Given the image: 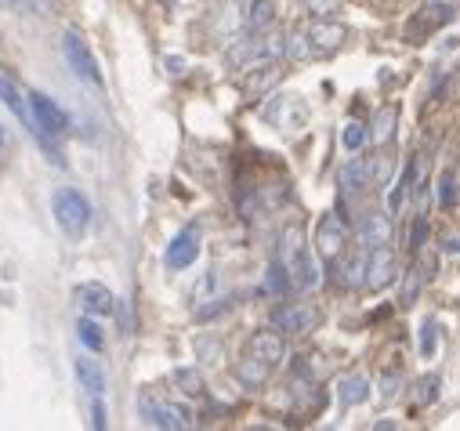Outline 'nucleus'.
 I'll return each mask as SVG.
<instances>
[{
    "mask_svg": "<svg viewBox=\"0 0 460 431\" xmlns=\"http://www.w3.org/2000/svg\"><path fill=\"white\" fill-rule=\"evenodd\" d=\"M349 44V26L337 19H308L301 30L287 33V55L297 62L308 58H330Z\"/></svg>",
    "mask_w": 460,
    "mask_h": 431,
    "instance_id": "obj_1",
    "label": "nucleus"
},
{
    "mask_svg": "<svg viewBox=\"0 0 460 431\" xmlns=\"http://www.w3.org/2000/svg\"><path fill=\"white\" fill-rule=\"evenodd\" d=\"M279 265L287 268L294 290L308 294V290L319 286V265H315L312 247H308V240H305V229H301L297 222H290V225L283 229V236H279Z\"/></svg>",
    "mask_w": 460,
    "mask_h": 431,
    "instance_id": "obj_2",
    "label": "nucleus"
},
{
    "mask_svg": "<svg viewBox=\"0 0 460 431\" xmlns=\"http://www.w3.org/2000/svg\"><path fill=\"white\" fill-rule=\"evenodd\" d=\"M26 98H30V113H33V124H37V131H40V145H44V153L55 156V163L62 167L66 160H62V153L51 145V138H62V135L69 131V117L62 113V105H58V101H51V98L40 94V91H26Z\"/></svg>",
    "mask_w": 460,
    "mask_h": 431,
    "instance_id": "obj_3",
    "label": "nucleus"
},
{
    "mask_svg": "<svg viewBox=\"0 0 460 431\" xmlns=\"http://www.w3.org/2000/svg\"><path fill=\"white\" fill-rule=\"evenodd\" d=\"M265 124H272L279 135H297L308 128L312 120V110H308V101L301 94H272L265 101V110H261Z\"/></svg>",
    "mask_w": 460,
    "mask_h": 431,
    "instance_id": "obj_4",
    "label": "nucleus"
},
{
    "mask_svg": "<svg viewBox=\"0 0 460 431\" xmlns=\"http://www.w3.org/2000/svg\"><path fill=\"white\" fill-rule=\"evenodd\" d=\"M51 210H55V222L58 229L69 236V240H80L91 225V203L80 189H58L55 199H51Z\"/></svg>",
    "mask_w": 460,
    "mask_h": 431,
    "instance_id": "obj_5",
    "label": "nucleus"
},
{
    "mask_svg": "<svg viewBox=\"0 0 460 431\" xmlns=\"http://www.w3.org/2000/svg\"><path fill=\"white\" fill-rule=\"evenodd\" d=\"M138 413L146 417V424L164 427V431H185V427L196 424V417H192L189 406L171 402V399H156V395H149V391L138 395Z\"/></svg>",
    "mask_w": 460,
    "mask_h": 431,
    "instance_id": "obj_6",
    "label": "nucleus"
},
{
    "mask_svg": "<svg viewBox=\"0 0 460 431\" xmlns=\"http://www.w3.org/2000/svg\"><path fill=\"white\" fill-rule=\"evenodd\" d=\"M456 15V0H424V8L413 15V22L406 26V40L410 44H424L431 33H438L449 19Z\"/></svg>",
    "mask_w": 460,
    "mask_h": 431,
    "instance_id": "obj_7",
    "label": "nucleus"
},
{
    "mask_svg": "<svg viewBox=\"0 0 460 431\" xmlns=\"http://www.w3.org/2000/svg\"><path fill=\"white\" fill-rule=\"evenodd\" d=\"M319 319H323L319 304H312V301H290V304H279L272 312V327L279 334H312L319 327Z\"/></svg>",
    "mask_w": 460,
    "mask_h": 431,
    "instance_id": "obj_8",
    "label": "nucleus"
},
{
    "mask_svg": "<svg viewBox=\"0 0 460 431\" xmlns=\"http://www.w3.org/2000/svg\"><path fill=\"white\" fill-rule=\"evenodd\" d=\"M349 247V225H344L341 214H323L315 225V251L323 261H337Z\"/></svg>",
    "mask_w": 460,
    "mask_h": 431,
    "instance_id": "obj_9",
    "label": "nucleus"
},
{
    "mask_svg": "<svg viewBox=\"0 0 460 431\" xmlns=\"http://www.w3.org/2000/svg\"><path fill=\"white\" fill-rule=\"evenodd\" d=\"M62 55H66V62H69V69L80 76V80H87V84H102V73H98V58H94V51L87 48V40L76 33V30H69L66 33V40H62Z\"/></svg>",
    "mask_w": 460,
    "mask_h": 431,
    "instance_id": "obj_10",
    "label": "nucleus"
},
{
    "mask_svg": "<svg viewBox=\"0 0 460 431\" xmlns=\"http://www.w3.org/2000/svg\"><path fill=\"white\" fill-rule=\"evenodd\" d=\"M199 247H203V233H199V225L196 222H189L171 243H167V254H164V265L171 268V272H185L196 258H199Z\"/></svg>",
    "mask_w": 460,
    "mask_h": 431,
    "instance_id": "obj_11",
    "label": "nucleus"
},
{
    "mask_svg": "<svg viewBox=\"0 0 460 431\" xmlns=\"http://www.w3.org/2000/svg\"><path fill=\"white\" fill-rule=\"evenodd\" d=\"M395 279H399V258H395L392 243H388V247H370L363 283H367L370 290H385V286H392Z\"/></svg>",
    "mask_w": 460,
    "mask_h": 431,
    "instance_id": "obj_12",
    "label": "nucleus"
},
{
    "mask_svg": "<svg viewBox=\"0 0 460 431\" xmlns=\"http://www.w3.org/2000/svg\"><path fill=\"white\" fill-rule=\"evenodd\" d=\"M0 101H4L8 105V110L26 124V131L40 142V131H37V124H33V113H30V98L22 94V87L15 84V76L4 69V66H0Z\"/></svg>",
    "mask_w": 460,
    "mask_h": 431,
    "instance_id": "obj_13",
    "label": "nucleus"
},
{
    "mask_svg": "<svg viewBox=\"0 0 460 431\" xmlns=\"http://www.w3.org/2000/svg\"><path fill=\"white\" fill-rule=\"evenodd\" d=\"M283 76L279 69V58H254V62H243V91L247 94H265L269 87H276Z\"/></svg>",
    "mask_w": 460,
    "mask_h": 431,
    "instance_id": "obj_14",
    "label": "nucleus"
},
{
    "mask_svg": "<svg viewBox=\"0 0 460 431\" xmlns=\"http://www.w3.org/2000/svg\"><path fill=\"white\" fill-rule=\"evenodd\" d=\"M247 356H254V359H261V363H269L272 370L287 359V334H279L276 327H269V330H258L251 341H247Z\"/></svg>",
    "mask_w": 460,
    "mask_h": 431,
    "instance_id": "obj_15",
    "label": "nucleus"
},
{
    "mask_svg": "<svg viewBox=\"0 0 460 431\" xmlns=\"http://www.w3.org/2000/svg\"><path fill=\"white\" fill-rule=\"evenodd\" d=\"M73 304L84 312V315H109L112 308H117V297L109 294V286H102V283H80L76 290H73Z\"/></svg>",
    "mask_w": 460,
    "mask_h": 431,
    "instance_id": "obj_16",
    "label": "nucleus"
},
{
    "mask_svg": "<svg viewBox=\"0 0 460 431\" xmlns=\"http://www.w3.org/2000/svg\"><path fill=\"white\" fill-rule=\"evenodd\" d=\"M395 236V225H392V214L388 210H370L367 218L359 222V240L363 247H388Z\"/></svg>",
    "mask_w": 460,
    "mask_h": 431,
    "instance_id": "obj_17",
    "label": "nucleus"
},
{
    "mask_svg": "<svg viewBox=\"0 0 460 431\" xmlns=\"http://www.w3.org/2000/svg\"><path fill=\"white\" fill-rule=\"evenodd\" d=\"M352 156H356V160H344L341 171H337V189H341L344 196H363L367 185H370L367 156H359V153H352Z\"/></svg>",
    "mask_w": 460,
    "mask_h": 431,
    "instance_id": "obj_18",
    "label": "nucleus"
},
{
    "mask_svg": "<svg viewBox=\"0 0 460 431\" xmlns=\"http://www.w3.org/2000/svg\"><path fill=\"white\" fill-rule=\"evenodd\" d=\"M337 399H341V406H363L370 399V377L367 374H344L337 381Z\"/></svg>",
    "mask_w": 460,
    "mask_h": 431,
    "instance_id": "obj_19",
    "label": "nucleus"
},
{
    "mask_svg": "<svg viewBox=\"0 0 460 431\" xmlns=\"http://www.w3.org/2000/svg\"><path fill=\"white\" fill-rule=\"evenodd\" d=\"M395 124H399V110H395V105H381V110L374 113V124L367 128V142L388 145L395 138Z\"/></svg>",
    "mask_w": 460,
    "mask_h": 431,
    "instance_id": "obj_20",
    "label": "nucleus"
},
{
    "mask_svg": "<svg viewBox=\"0 0 460 431\" xmlns=\"http://www.w3.org/2000/svg\"><path fill=\"white\" fill-rule=\"evenodd\" d=\"M73 370H76V381H80V388H84L91 399H94V395L102 399V391H105V370H102V363H94L91 356H80Z\"/></svg>",
    "mask_w": 460,
    "mask_h": 431,
    "instance_id": "obj_21",
    "label": "nucleus"
},
{
    "mask_svg": "<svg viewBox=\"0 0 460 431\" xmlns=\"http://www.w3.org/2000/svg\"><path fill=\"white\" fill-rule=\"evenodd\" d=\"M276 26V0H251L247 15H243V30L247 33H265Z\"/></svg>",
    "mask_w": 460,
    "mask_h": 431,
    "instance_id": "obj_22",
    "label": "nucleus"
},
{
    "mask_svg": "<svg viewBox=\"0 0 460 431\" xmlns=\"http://www.w3.org/2000/svg\"><path fill=\"white\" fill-rule=\"evenodd\" d=\"M269 374H272V366L261 363V359H254V356H247V359L236 366V377H240L247 388H261V384L269 381Z\"/></svg>",
    "mask_w": 460,
    "mask_h": 431,
    "instance_id": "obj_23",
    "label": "nucleus"
},
{
    "mask_svg": "<svg viewBox=\"0 0 460 431\" xmlns=\"http://www.w3.org/2000/svg\"><path fill=\"white\" fill-rule=\"evenodd\" d=\"M367 174H370V185H385L392 178V156L385 145H377L370 156H367Z\"/></svg>",
    "mask_w": 460,
    "mask_h": 431,
    "instance_id": "obj_24",
    "label": "nucleus"
},
{
    "mask_svg": "<svg viewBox=\"0 0 460 431\" xmlns=\"http://www.w3.org/2000/svg\"><path fill=\"white\" fill-rule=\"evenodd\" d=\"M76 338H80V345L91 348V352H102V348H105V338H102V327L94 322V315H80V319H76Z\"/></svg>",
    "mask_w": 460,
    "mask_h": 431,
    "instance_id": "obj_25",
    "label": "nucleus"
},
{
    "mask_svg": "<svg viewBox=\"0 0 460 431\" xmlns=\"http://www.w3.org/2000/svg\"><path fill=\"white\" fill-rule=\"evenodd\" d=\"M344 8V0H301V12L308 19H337Z\"/></svg>",
    "mask_w": 460,
    "mask_h": 431,
    "instance_id": "obj_26",
    "label": "nucleus"
},
{
    "mask_svg": "<svg viewBox=\"0 0 460 431\" xmlns=\"http://www.w3.org/2000/svg\"><path fill=\"white\" fill-rule=\"evenodd\" d=\"M341 145L349 149V153H359L363 145H367V128L359 124V120H352V124H344V131H341Z\"/></svg>",
    "mask_w": 460,
    "mask_h": 431,
    "instance_id": "obj_27",
    "label": "nucleus"
},
{
    "mask_svg": "<svg viewBox=\"0 0 460 431\" xmlns=\"http://www.w3.org/2000/svg\"><path fill=\"white\" fill-rule=\"evenodd\" d=\"M363 272H367V254L349 258V261L341 265V283H344V286H359V283H363Z\"/></svg>",
    "mask_w": 460,
    "mask_h": 431,
    "instance_id": "obj_28",
    "label": "nucleus"
},
{
    "mask_svg": "<svg viewBox=\"0 0 460 431\" xmlns=\"http://www.w3.org/2000/svg\"><path fill=\"white\" fill-rule=\"evenodd\" d=\"M174 384L185 388V395H192V399L203 395V377H199L196 370H189V366H185V370H174Z\"/></svg>",
    "mask_w": 460,
    "mask_h": 431,
    "instance_id": "obj_29",
    "label": "nucleus"
},
{
    "mask_svg": "<svg viewBox=\"0 0 460 431\" xmlns=\"http://www.w3.org/2000/svg\"><path fill=\"white\" fill-rule=\"evenodd\" d=\"M438 388H442V381H438L435 374L420 377V381H417V406H431V402L438 399Z\"/></svg>",
    "mask_w": 460,
    "mask_h": 431,
    "instance_id": "obj_30",
    "label": "nucleus"
},
{
    "mask_svg": "<svg viewBox=\"0 0 460 431\" xmlns=\"http://www.w3.org/2000/svg\"><path fill=\"white\" fill-rule=\"evenodd\" d=\"M435 341H438V322H435V319H424V322H420V356H424V359L435 356Z\"/></svg>",
    "mask_w": 460,
    "mask_h": 431,
    "instance_id": "obj_31",
    "label": "nucleus"
},
{
    "mask_svg": "<svg viewBox=\"0 0 460 431\" xmlns=\"http://www.w3.org/2000/svg\"><path fill=\"white\" fill-rule=\"evenodd\" d=\"M453 185H456V178H453V171H446L442 181H438V203H442V207H453V199H456Z\"/></svg>",
    "mask_w": 460,
    "mask_h": 431,
    "instance_id": "obj_32",
    "label": "nucleus"
},
{
    "mask_svg": "<svg viewBox=\"0 0 460 431\" xmlns=\"http://www.w3.org/2000/svg\"><path fill=\"white\" fill-rule=\"evenodd\" d=\"M91 417H94V420H91L94 427H105V409H102V402H98V395H94V409H91Z\"/></svg>",
    "mask_w": 460,
    "mask_h": 431,
    "instance_id": "obj_33",
    "label": "nucleus"
},
{
    "mask_svg": "<svg viewBox=\"0 0 460 431\" xmlns=\"http://www.w3.org/2000/svg\"><path fill=\"white\" fill-rule=\"evenodd\" d=\"M442 251H446V254H453V258H460V240H449Z\"/></svg>",
    "mask_w": 460,
    "mask_h": 431,
    "instance_id": "obj_34",
    "label": "nucleus"
},
{
    "mask_svg": "<svg viewBox=\"0 0 460 431\" xmlns=\"http://www.w3.org/2000/svg\"><path fill=\"white\" fill-rule=\"evenodd\" d=\"M0 149H4V131H0Z\"/></svg>",
    "mask_w": 460,
    "mask_h": 431,
    "instance_id": "obj_35",
    "label": "nucleus"
}]
</instances>
